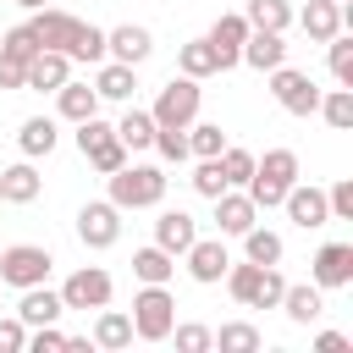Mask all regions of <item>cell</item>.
Returning a JSON list of instances; mask_svg holds the SVG:
<instances>
[{
	"instance_id": "1",
	"label": "cell",
	"mask_w": 353,
	"mask_h": 353,
	"mask_svg": "<svg viewBox=\"0 0 353 353\" xmlns=\"http://www.w3.org/2000/svg\"><path fill=\"white\" fill-rule=\"evenodd\" d=\"M292 182H298V154H292V149H265V160H254V176L243 182V193H248L259 210H276Z\"/></svg>"
},
{
	"instance_id": "2",
	"label": "cell",
	"mask_w": 353,
	"mask_h": 353,
	"mask_svg": "<svg viewBox=\"0 0 353 353\" xmlns=\"http://www.w3.org/2000/svg\"><path fill=\"white\" fill-rule=\"evenodd\" d=\"M110 182V204L116 210H154L160 199H165V171L160 165H121V171H110L105 176Z\"/></svg>"
},
{
	"instance_id": "3",
	"label": "cell",
	"mask_w": 353,
	"mask_h": 353,
	"mask_svg": "<svg viewBox=\"0 0 353 353\" xmlns=\"http://www.w3.org/2000/svg\"><path fill=\"white\" fill-rule=\"evenodd\" d=\"M176 325V298L154 281H143V292L132 298V336L138 342H165Z\"/></svg>"
},
{
	"instance_id": "4",
	"label": "cell",
	"mask_w": 353,
	"mask_h": 353,
	"mask_svg": "<svg viewBox=\"0 0 353 353\" xmlns=\"http://www.w3.org/2000/svg\"><path fill=\"white\" fill-rule=\"evenodd\" d=\"M50 248H39V243H11V248H0V287H39V281H50Z\"/></svg>"
},
{
	"instance_id": "5",
	"label": "cell",
	"mask_w": 353,
	"mask_h": 353,
	"mask_svg": "<svg viewBox=\"0 0 353 353\" xmlns=\"http://www.w3.org/2000/svg\"><path fill=\"white\" fill-rule=\"evenodd\" d=\"M270 77V94H276V105L287 110V116H314L320 110V88H314V77L309 72H298V66H276V72H265Z\"/></svg>"
},
{
	"instance_id": "6",
	"label": "cell",
	"mask_w": 353,
	"mask_h": 353,
	"mask_svg": "<svg viewBox=\"0 0 353 353\" xmlns=\"http://www.w3.org/2000/svg\"><path fill=\"white\" fill-rule=\"evenodd\" d=\"M199 99H204V88L193 83V77H171L160 94H154V127H188V121H199Z\"/></svg>"
},
{
	"instance_id": "7",
	"label": "cell",
	"mask_w": 353,
	"mask_h": 353,
	"mask_svg": "<svg viewBox=\"0 0 353 353\" xmlns=\"http://www.w3.org/2000/svg\"><path fill=\"white\" fill-rule=\"evenodd\" d=\"M116 237H121V210L110 199H94L77 210V243L83 248H116Z\"/></svg>"
},
{
	"instance_id": "8",
	"label": "cell",
	"mask_w": 353,
	"mask_h": 353,
	"mask_svg": "<svg viewBox=\"0 0 353 353\" xmlns=\"http://www.w3.org/2000/svg\"><path fill=\"white\" fill-rule=\"evenodd\" d=\"M110 292H116L110 270H99V265H83V270H72V276H66V287H61V303H66V309H105V303H110Z\"/></svg>"
},
{
	"instance_id": "9",
	"label": "cell",
	"mask_w": 353,
	"mask_h": 353,
	"mask_svg": "<svg viewBox=\"0 0 353 353\" xmlns=\"http://www.w3.org/2000/svg\"><path fill=\"white\" fill-rule=\"evenodd\" d=\"M281 210H287V221H292V226H303V232H314V226H325V221H331L325 188H309V182H292V188H287V199H281Z\"/></svg>"
},
{
	"instance_id": "10",
	"label": "cell",
	"mask_w": 353,
	"mask_h": 353,
	"mask_svg": "<svg viewBox=\"0 0 353 353\" xmlns=\"http://www.w3.org/2000/svg\"><path fill=\"white\" fill-rule=\"evenodd\" d=\"M182 259H188V276H193L199 287H215V281L226 276V265H232V254H226L221 237H193Z\"/></svg>"
},
{
	"instance_id": "11",
	"label": "cell",
	"mask_w": 353,
	"mask_h": 353,
	"mask_svg": "<svg viewBox=\"0 0 353 353\" xmlns=\"http://www.w3.org/2000/svg\"><path fill=\"white\" fill-rule=\"evenodd\" d=\"M314 287H353V243H320L309 259Z\"/></svg>"
},
{
	"instance_id": "12",
	"label": "cell",
	"mask_w": 353,
	"mask_h": 353,
	"mask_svg": "<svg viewBox=\"0 0 353 353\" xmlns=\"http://www.w3.org/2000/svg\"><path fill=\"white\" fill-rule=\"evenodd\" d=\"M28 28H33L39 50H61V55H66V44H72V33H77V17L61 11V6H39V11L28 17Z\"/></svg>"
},
{
	"instance_id": "13",
	"label": "cell",
	"mask_w": 353,
	"mask_h": 353,
	"mask_svg": "<svg viewBox=\"0 0 353 353\" xmlns=\"http://www.w3.org/2000/svg\"><path fill=\"white\" fill-rule=\"evenodd\" d=\"M248 33H254V28H248V17H243V11H221V17H215V28H210L204 39L215 44L221 72H232V66H237V50H243V39H248Z\"/></svg>"
},
{
	"instance_id": "14",
	"label": "cell",
	"mask_w": 353,
	"mask_h": 353,
	"mask_svg": "<svg viewBox=\"0 0 353 353\" xmlns=\"http://www.w3.org/2000/svg\"><path fill=\"white\" fill-rule=\"evenodd\" d=\"M254 221H259V204H254L243 188H226V193H215V226H221V237H243Z\"/></svg>"
},
{
	"instance_id": "15",
	"label": "cell",
	"mask_w": 353,
	"mask_h": 353,
	"mask_svg": "<svg viewBox=\"0 0 353 353\" xmlns=\"http://www.w3.org/2000/svg\"><path fill=\"white\" fill-rule=\"evenodd\" d=\"M149 50H154V39H149V28H138V22H121V28L105 33V55L121 61V66H143Z\"/></svg>"
},
{
	"instance_id": "16",
	"label": "cell",
	"mask_w": 353,
	"mask_h": 353,
	"mask_svg": "<svg viewBox=\"0 0 353 353\" xmlns=\"http://www.w3.org/2000/svg\"><path fill=\"white\" fill-rule=\"evenodd\" d=\"M281 61H287V39L281 33H265V28H254L243 39V50H237V66H254V72H276Z\"/></svg>"
},
{
	"instance_id": "17",
	"label": "cell",
	"mask_w": 353,
	"mask_h": 353,
	"mask_svg": "<svg viewBox=\"0 0 353 353\" xmlns=\"http://www.w3.org/2000/svg\"><path fill=\"white\" fill-rule=\"evenodd\" d=\"M193 237H199V221H193L188 210H160V221H154V243H160L171 259H182Z\"/></svg>"
},
{
	"instance_id": "18",
	"label": "cell",
	"mask_w": 353,
	"mask_h": 353,
	"mask_svg": "<svg viewBox=\"0 0 353 353\" xmlns=\"http://www.w3.org/2000/svg\"><path fill=\"white\" fill-rule=\"evenodd\" d=\"M276 309H287V320H292V325H314V320L325 314V287L298 281V287H287V292H281V303H276Z\"/></svg>"
},
{
	"instance_id": "19",
	"label": "cell",
	"mask_w": 353,
	"mask_h": 353,
	"mask_svg": "<svg viewBox=\"0 0 353 353\" xmlns=\"http://www.w3.org/2000/svg\"><path fill=\"white\" fill-rule=\"evenodd\" d=\"M55 110H61V121H88V116H99V94H94V83H61L55 88Z\"/></svg>"
},
{
	"instance_id": "20",
	"label": "cell",
	"mask_w": 353,
	"mask_h": 353,
	"mask_svg": "<svg viewBox=\"0 0 353 353\" xmlns=\"http://www.w3.org/2000/svg\"><path fill=\"white\" fill-rule=\"evenodd\" d=\"M39 193H44V176L33 171V160H17V165L0 171V199L6 204H33Z\"/></svg>"
},
{
	"instance_id": "21",
	"label": "cell",
	"mask_w": 353,
	"mask_h": 353,
	"mask_svg": "<svg viewBox=\"0 0 353 353\" xmlns=\"http://www.w3.org/2000/svg\"><path fill=\"white\" fill-rule=\"evenodd\" d=\"M61 314H66L61 292H50L44 281H39V287H22V303H17V320H22V325H50V320H61Z\"/></svg>"
},
{
	"instance_id": "22",
	"label": "cell",
	"mask_w": 353,
	"mask_h": 353,
	"mask_svg": "<svg viewBox=\"0 0 353 353\" xmlns=\"http://www.w3.org/2000/svg\"><path fill=\"white\" fill-rule=\"evenodd\" d=\"M298 17V28L314 39V44H325L331 33H342V0H309L303 11H292Z\"/></svg>"
},
{
	"instance_id": "23",
	"label": "cell",
	"mask_w": 353,
	"mask_h": 353,
	"mask_svg": "<svg viewBox=\"0 0 353 353\" xmlns=\"http://www.w3.org/2000/svg\"><path fill=\"white\" fill-rule=\"evenodd\" d=\"M66 77H72V61H66L61 50H39V55L28 61V88H39V94H55Z\"/></svg>"
},
{
	"instance_id": "24",
	"label": "cell",
	"mask_w": 353,
	"mask_h": 353,
	"mask_svg": "<svg viewBox=\"0 0 353 353\" xmlns=\"http://www.w3.org/2000/svg\"><path fill=\"white\" fill-rule=\"evenodd\" d=\"M132 88H138V66L99 61V72H94V94H99V99H116V105H127V99H132Z\"/></svg>"
},
{
	"instance_id": "25",
	"label": "cell",
	"mask_w": 353,
	"mask_h": 353,
	"mask_svg": "<svg viewBox=\"0 0 353 353\" xmlns=\"http://www.w3.org/2000/svg\"><path fill=\"white\" fill-rule=\"evenodd\" d=\"M94 347H105V353H116V347H132V314H121V309H99L94 314Z\"/></svg>"
},
{
	"instance_id": "26",
	"label": "cell",
	"mask_w": 353,
	"mask_h": 353,
	"mask_svg": "<svg viewBox=\"0 0 353 353\" xmlns=\"http://www.w3.org/2000/svg\"><path fill=\"white\" fill-rule=\"evenodd\" d=\"M176 72H182V77H193V83L215 77V72H221V61H215V44H210V39H188V44L176 50Z\"/></svg>"
},
{
	"instance_id": "27",
	"label": "cell",
	"mask_w": 353,
	"mask_h": 353,
	"mask_svg": "<svg viewBox=\"0 0 353 353\" xmlns=\"http://www.w3.org/2000/svg\"><path fill=\"white\" fill-rule=\"evenodd\" d=\"M55 121L50 116H28L22 127H17V149H22V160H39V154H50L55 149Z\"/></svg>"
},
{
	"instance_id": "28",
	"label": "cell",
	"mask_w": 353,
	"mask_h": 353,
	"mask_svg": "<svg viewBox=\"0 0 353 353\" xmlns=\"http://www.w3.org/2000/svg\"><path fill=\"white\" fill-rule=\"evenodd\" d=\"M132 276H138V281H154V287H165V281L176 276V259H171L160 243H149V248H138V254H132Z\"/></svg>"
},
{
	"instance_id": "29",
	"label": "cell",
	"mask_w": 353,
	"mask_h": 353,
	"mask_svg": "<svg viewBox=\"0 0 353 353\" xmlns=\"http://www.w3.org/2000/svg\"><path fill=\"white\" fill-rule=\"evenodd\" d=\"M243 17H248V28H265V33H287L292 28V6L287 0H248Z\"/></svg>"
},
{
	"instance_id": "30",
	"label": "cell",
	"mask_w": 353,
	"mask_h": 353,
	"mask_svg": "<svg viewBox=\"0 0 353 353\" xmlns=\"http://www.w3.org/2000/svg\"><path fill=\"white\" fill-rule=\"evenodd\" d=\"M243 254H248L254 265H281V254H287V248H281V237H276L270 226H259V221H254V226L243 232Z\"/></svg>"
},
{
	"instance_id": "31",
	"label": "cell",
	"mask_w": 353,
	"mask_h": 353,
	"mask_svg": "<svg viewBox=\"0 0 353 353\" xmlns=\"http://www.w3.org/2000/svg\"><path fill=\"white\" fill-rule=\"evenodd\" d=\"M116 138H121L127 149H149V143H154V116H149V110H138V105H132V110H121Z\"/></svg>"
},
{
	"instance_id": "32",
	"label": "cell",
	"mask_w": 353,
	"mask_h": 353,
	"mask_svg": "<svg viewBox=\"0 0 353 353\" xmlns=\"http://www.w3.org/2000/svg\"><path fill=\"white\" fill-rule=\"evenodd\" d=\"M83 160H88L99 176H110V171H121V165H127V143H121V138H116V127H110L94 149H83Z\"/></svg>"
},
{
	"instance_id": "33",
	"label": "cell",
	"mask_w": 353,
	"mask_h": 353,
	"mask_svg": "<svg viewBox=\"0 0 353 353\" xmlns=\"http://www.w3.org/2000/svg\"><path fill=\"white\" fill-rule=\"evenodd\" d=\"M66 61H105V28H94V22H77V33H72V44H66Z\"/></svg>"
},
{
	"instance_id": "34",
	"label": "cell",
	"mask_w": 353,
	"mask_h": 353,
	"mask_svg": "<svg viewBox=\"0 0 353 353\" xmlns=\"http://www.w3.org/2000/svg\"><path fill=\"white\" fill-rule=\"evenodd\" d=\"M259 276H265V265L243 259V265H226V276H221V281H226V292H232V298L248 309V303H254V287H259Z\"/></svg>"
},
{
	"instance_id": "35",
	"label": "cell",
	"mask_w": 353,
	"mask_h": 353,
	"mask_svg": "<svg viewBox=\"0 0 353 353\" xmlns=\"http://www.w3.org/2000/svg\"><path fill=\"white\" fill-rule=\"evenodd\" d=\"M226 149V132L215 127V121H188V154H199V160H215Z\"/></svg>"
},
{
	"instance_id": "36",
	"label": "cell",
	"mask_w": 353,
	"mask_h": 353,
	"mask_svg": "<svg viewBox=\"0 0 353 353\" xmlns=\"http://www.w3.org/2000/svg\"><path fill=\"white\" fill-rule=\"evenodd\" d=\"M210 336H215L221 353H259V331H254L248 320H232V325H221V331H210Z\"/></svg>"
},
{
	"instance_id": "37",
	"label": "cell",
	"mask_w": 353,
	"mask_h": 353,
	"mask_svg": "<svg viewBox=\"0 0 353 353\" xmlns=\"http://www.w3.org/2000/svg\"><path fill=\"white\" fill-rule=\"evenodd\" d=\"M215 160H221V176H226V188H243V182L254 176V160H259V154H248V149L226 143V149H221Z\"/></svg>"
},
{
	"instance_id": "38",
	"label": "cell",
	"mask_w": 353,
	"mask_h": 353,
	"mask_svg": "<svg viewBox=\"0 0 353 353\" xmlns=\"http://www.w3.org/2000/svg\"><path fill=\"white\" fill-rule=\"evenodd\" d=\"M320 116H325L336 132H347V127H353V88H331V94H320Z\"/></svg>"
},
{
	"instance_id": "39",
	"label": "cell",
	"mask_w": 353,
	"mask_h": 353,
	"mask_svg": "<svg viewBox=\"0 0 353 353\" xmlns=\"http://www.w3.org/2000/svg\"><path fill=\"white\" fill-rule=\"evenodd\" d=\"M165 165H182L188 160V127H154V143H149Z\"/></svg>"
},
{
	"instance_id": "40",
	"label": "cell",
	"mask_w": 353,
	"mask_h": 353,
	"mask_svg": "<svg viewBox=\"0 0 353 353\" xmlns=\"http://www.w3.org/2000/svg\"><path fill=\"white\" fill-rule=\"evenodd\" d=\"M325 55H331V77H336L342 88H353V39L331 33V39H325Z\"/></svg>"
},
{
	"instance_id": "41",
	"label": "cell",
	"mask_w": 353,
	"mask_h": 353,
	"mask_svg": "<svg viewBox=\"0 0 353 353\" xmlns=\"http://www.w3.org/2000/svg\"><path fill=\"white\" fill-rule=\"evenodd\" d=\"M281 292H287L281 270H276V265H265V276H259V287H254V303H248V309H276V303H281Z\"/></svg>"
},
{
	"instance_id": "42",
	"label": "cell",
	"mask_w": 353,
	"mask_h": 353,
	"mask_svg": "<svg viewBox=\"0 0 353 353\" xmlns=\"http://www.w3.org/2000/svg\"><path fill=\"white\" fill-rule=\"evenodd\" d=\"M171 336H176V347H182V353H210V347H215L210 325H199V320H188V325H171Z\"/></svg>"
},
{
	"instance_id": "43",
	"label": "cell",
	"mask_w": 353,
	"mask_h": 353,
	"mask_svg": "<svg viewBox=\"0 0 353 353\" xmlns=\"http://www.w3.org/2000/svg\"><path fill=\"white\" fill-rule=\"evenodd\" d=\"M0 50H6V55H17V61H33V55H39V39H33V28H28V22H17V28L0 39Z\"/></svg>"
},
{
	"instance_id": "44",
	"label": "cell",
	"mask_w": 353,
	"mask_h": 353,
	"mask_svg": "<svg viewBox=\"0 0 353 353\" xmlns=\"http://www.w3.org/2000/svg\"><path fill=\"white\" fill-rule=\"evenodd\" d=\"M193 193H204V199H215V193H226V176H221V160H199V171H193Z\"/></svg>"
},
{
	"instance_id": "45",
	"label": "cell",
	"mask_w": 353,
	"mask_h": 353,
	"mask_svg": "<svg viewBox=\"0 0 353 353\" xmlns=\"http://www.w3.org/2000/svg\"><path fill=\"white\" fill-rule=\"evenodd\" d=\"M325 204H331V221H353V176L331 182L325 188Z\"/></svg>"
},
{
	"instance_id": "46",
	"label": "cell",
	"mask_w": 353,
	"mask_h": 353,
	"mask_svg": "<svg viewBox=\"0 0 353 353\" xmlns=\"http://www.w3.org/2000/svg\"><path fill=\"white\" fill-rule=\"evenodd\" d=\"M28 347L33 353H55V347H66V331H55V320L50 325H28Z\"/></svg>"
},
{
	"instance_id": "47",
	"label": "cell",
	"mask_w": 353,
	"mask_h": 353,
	"mask_svg": "<svg viewBox=\"0 0 353 353\" xmlns=\"http://www.w3.org/2000/svg\"><path fill=\"white\" fill-rule=\"evenodd\" d=\"M22 347H28V325H22L17 314H11V320L0 314V353H22Z\"/></svg>"
},
{
	"instance_id": "48",
	"label": "cell",
	"mask_w": 353,
	"mask_h": 353,
	"mask_svg": "<svg viewBox=\"0 0 353 353\" xmlns=\"http://www.w3.org/2000/svg\"><path fill=\"white\" fill-rule=\"evenodd\" d=\"M0 88H28V61L0 50Z\"/></svg>"
},
{
	"instance_id": "49",
	"label": "cell",
	"mask_w": 353,
	"mask_h": 353,
	"mask_svg": "<svg viewBox=\"0 0 353 353\" xmlns=\"http://www.w3.org/2000/svg\"><path fill=\"white\" fill-rule=\"evenodd\" d=\"M314 347H320V353H347L353 342H347L342 331H320V336H314Z\"/></svg>"
},
{
	"instance_id": "50",
	"label": "cell",
	"mask_w": 353,
	"mask_h": 353,
	"mask_svg": "<svg viewBox=\"0 0 353 353\" xmlns=\"http://www.w3.org/2000/svg\"><path fill=\"white\" fill-rule=\"evenodd\" d=\"M11 6H22V11H39V6H50V0H11Z\"/></svg>"
},
{
	"instance_id": "51",
	"label": "cell",
	"mask_w": 353,
	"mask_h": 353,
	"mask_svg": "<svg viewBox=\"0 0 353 353\" xmlns=\"http://www.w3.org/2000/svg\"><path fill=\"white\" fill-rule=\"evenodd\" d=\"M0 204H6V199H0Z\"/></svg>"
}]
</instances>
